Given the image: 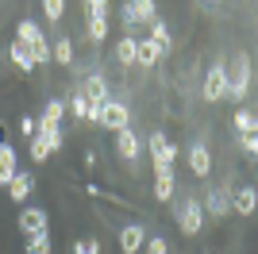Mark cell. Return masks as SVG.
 <instances>
[{
	"label": "cell",
	"mask_w": 258,
	"mask_h": 254,
	"mask_svg": "<svg viewBox=\"0 0 258 254\" xmlns=\"http://www.w3.org/2000/svg\"><path fill=\"white\" fill-rule=\"evenodd\" d=\"M151 154H154V173H173V162H177V147L166 143L162 131H151Z\"/></svg>",
	"instance_id": "cell-1"
},
{
	"label": "cell",
	"mask_w": 258,
	"mask_h": 254,
	"mask_svg": "<svg viewBox=\"0 0 258 254\" xmlns=\"http://www.w3.org/2000/svg\"><path fill=\"white\" fill-rule=\"evenodd\" d=\"M12 62L20 66L23 74H31V70H35V58H31V50H27L23 42H12Z\"/></svg>",
	"instance_id": "cell-20"
},
{
	"label": "cell",
	"mask_w": 258,
	"mask_h": 254,
	"mask_svg": "<svg viewBox=\"0 0 258 254\" xmlns=\"http://www.w3.org/2000/svg\"><path fill=\"white\" fill-rule=\"evenodd\" d=\"M27 254H50V235L46 231L27 235Z\"/></svg>",
	"instance_id": "cell-25"
},
{
	"label": "cell",
	"mask_w": 258,
	"mask_h": 254,
	"mask_svg": "<svg viewBox=\"0 0 258 254\" xmlns=\"http://www.w3.org/2000/svg\"><path fill=\"white\" fill-rule=\"evenodd\" d=\"M173 216H177V223H181L185 235H197L205 227V208H201V201H181L173 208Z\"/></svg>",
	"instance_id": "cell-3"
},
{
	"label": "cell",
	"mask_w": 258,
	"mask_h": 254,
	"mask_svg": "<svg viewBox=\"0 0 258 254\" xmlns=\"http://www.w3.org/2000/svg\"><path fill=\"white\" fill-rule=\"evenodd\" d=\"M231 123H235V131H239V135H254L258 119H254V112H247V108H239V112H235V119H231Z\"/></svg>",
	"instance_id": "cell-21"
},
{
	"label": "cell",
	"mask_w": 258,
	"mask_h": 254,
	"mask_svg": "<svg viewBox=\"0 0 258 254\" xmlns=\"http://www.w3.org/2000/svg\"><path fill=\"white\" fill-rule=\"evenodd\" d=\"M247 89H250V58L239 54L235 62H231V70H227V93L235 96V100H243Z\"/></svg>",
	"instance_id": "cell-2"
},
{
	"label": "cell",
	"mask_w": 258,
	"mask_h": 254,
	"mask_svg": "<svg viewBox=\"0 0 258 254\" xmlns=\"http://www.w3.org/2000/svg\"><path fill=\"white\" fill-rule=\"evenodd\" d=\"M147 254H170V243H166V239H162V235H151V239H147Z\"/></svg>",
	"instance_id": "cell-29"
},
{
	"label": "cell",
	"mask_w": 258,
	"mask_h": 254,
	"mask_svg": "<svg viewBox=\"0 0 258 254\" xmlns=\"http://www.w3.org/2000/svg\"><path fill=\"white\" fill-rule=\"evenodd\" d=\"M50 62L70 66V62H74V42H70V39H58V42L50 46Z\"/></svg>",
	"instance_id": "cell-19"
},
{
	"label": "cell",
	"mask_w": 258,
	"mask_h": 254,
	"mask_svg": "<svg viewBox=\"0 0 258 254\" xmlns=\"http://www.w3.org/2000/svg\"><path fill=\"white\" fill-rule=\"evenodd\" d=\"M143 243H147V227H143V223L119 227V250H123V254H139Z\"/></svg>",
	"instance_id": "cell-6"
},
{
	"label": "cell",
	"mask_w": 258,
	"mask_h": 254,
	"mask_svg": "<svg viewBox=\"0 0 258 254\" xmlns=\"http://www.w3.org/2000/svg\"><path fill=\"white\" fill-rule=\"evenodd\" d=\"M74 254H100V243H97V239H77Z\"/></svg>",
	"instance_id": "cell-30"
},
{
	"label": "cell",
	"mask_w": 258,
	"mask_h": 254,
	"mask_svg": "<svg viewBox=\"0 0 258 254\" xmlns=\"http://www.w3.org/2000/svg\"><path fill=\"white\" fill-rule=\"evenodd\" d=\"M201 208H205V212H212L216 220H220V216H227V212H231V197H227L224 189H216V193H208V201L201 204Z\"/></svg>",
	"instance_id": "cell-17"
},
{
	"label": "cell",
	"mask_w": 258,
	"mask_h": 254,
	"mask_svg": "<svg viewBox=\"0 0 258 254\" xmlns=\"http://www.w3.org/2000/svg\"><path fill=\"white\" fill-rule=\"evenodd\" d=\"M20 131H23V135H27V139H35V131H39V123H35L31 116H23V119H20Z\"/></svg>",
	"instance_id": "cell-32"
},
{
	"label": "cell",
	"mask_w": 258,
	"mask_h": 254,
	"mask_svg": "<svg viewBox=\"0 0 258 254\" xmlns=\"http://www.w3.org/2000/svg\"><path fill=\"white\" fill-rule=\"evenodd\" d=\"M12 177H16V147L0 143V185H8Z\"/></svg>",
	"instance_id": "cell-16"
},
{
	"label": "cell",
	"mask_w": 258,
	"mask_h": 254,
	"mask_svg": "<svg viewBox=\"0 0 258 254\" xmlns=\"http://www.w3.org/2000/svg\"><path fill=\"white\" fill-rule=\"evenodd\" d=\"M254 204H258V189H254V185H243V189L231 197V208H235L239 216H250V212H254Z\"/></svg>",
	"instance_id": "cell-15"
},
{
	"label": "cell",
	"mask_w": 258,
	"mask_h": 254,
	"mask_svg": "<svg viewBox=\"0 0 258 254\" xmlns=\"http://www.w3.org/2000/svg\"><path fill=\"white\" fill-rule=\"evenodd\" d=\"M127 104H119V100H104L100 104V116H97V123H104L108 131H123L127 127Z\"/></svg>",
	"instance_id": "cell-4"
},
{
	"label": "cell",
	"mask_w": 258,
	"mask_h": 254,
	"mask_svg": "<svg viewBox=\"0 0 258 254\" xmlns=\"http://www.w3.org/2000/svg\"><path fill=\"white\" fill-rule=\"evenodd\" d=\"M20 231H23V235L46 231V212H43V208H23V212H20Z\"/></svg>",
	"instance_id": "cell-13"
},
{
	"label": "cell",
	"mask_w": 258,
	"mask_h": 254,
	"mask_svg": "<svg viewBox=\"0 0 258 254\" xmlns=\"http://www.w3.org/2000/svg\"><path fill=\"white\" fill-rule=\"evenodd\" d=\"M154 201H173V173H158V181H154Z\"/></svg>",
	"instance_id": "cell-23"
},
{
	"label": "cell",
	"mask_w": 258,
	"mask_h": 254,
	"mask_svg": "<svg viewBox=\"0 0 258 254\" xmlns=\"http://www.w3.org/2000/svg\"><path fill=\"white\" fill-rule=\"evenodd\" d=\"M139 150H143V143H139V135H135L131 127L116 131V154H119L123 162H135V158H139Z\"/></svg>",
	"instance_id": "cell-7"
},
{
	"label": "cell",
	"mask_w": 258,
	"mask_h": 254,
	"mask_svg": "<svg viewBox=\"0 0 258 254\" xmlns=\"http://www.w3.org/2000/svg\"><path fill=\"white\" fill-rule=\"evenodd\" d=\"M62 12H66V4H62V0H46V4H43V16H46L50 23H58V20H62Z\"/></svg>",
	"instance_id": "cell-28"
},
{
	"label": "cell",
	"mask_w": 258,
	"mask_h": 254,
	"mask_svg": "<svg viewBox=\"0 0 258 254\" xmlns=\"http://www.w3.org/2000/svg\"><path fill=\"white\" fill-rule=\"evenodd\" d=\"M239 143H243V150H247V154H254V150H258V139H254V135H239Z\"/></svg>",
	"instance_id": "cell-33"
},
{
	"label": "cell",
	"mask_w": 258,
	"mask_h": 254,
	"mask_svg": "<svg viewBox=\"0 0 258 254\" xmlns=\"http://www.w3.org/2000/svg\"><path fill=\"white\" fill-rule=\"evenodd\" d=\"M89 16H100V20H108V0H93V4H85Z\"/></svg>",
	"instance_id": "cell-31"
},
{
	"label": "cell",
	"mask_w": 258,
	"mask_h": 254,
	"mask_svg": "<svg viewBox=\"0 0 258 254\" xmlns=\"http://www.w3.org/2000/svg\"><path fill=\"white\" fill-rule=\"evenodd\" d=\"M81 96H85L89 104H104V100H112V96H108V81H104V77H97V74H89V77H85V85H81Z\"/></svg>",
	"instance_id": "cell-11"
},
{
	"label": "cell",
	"mask_w": 258,
	"mask_h": 254,
	"mask_svg": "<svg viewBox=\"0 0 258 254\" xmlns=\"http://www.w3.org/2000/svg\"><path fill=\"white\" fill-rule=\"evenodd\" d=\"M66 116V100H50V104L43 108V116L35 119L39 123V135H50V131H58V119Z\"/></svg>",
	"instance_id": "cell-9"
},
{
	"label": "cell",
	"mask_w": 258,
	"mask_h": 254,
	"mask_svg": "<svg viewBox=\"0 0 258 254\" xmlns=\"http://www.w3.org/2000/svg\"><path fill=\"white\" fill-rule=\"evenodd\" d=\"M119 12H123L127 23H154V12L158 8H154V0H131V4H123Z\"/></svg>",
	"instance_id": "cell-8"
},
{
	"label": "cell",
	"mask_w": 258,
	"mask_h": 254,
	"mask_svg": "<svg viewBox=\"0 0 258 254\" xmlns=\"http://www.w3.org/2000/svg\"><path fill=\"white\" fill-rule=\"evenodd\" d=\"M158 58H162V54H158V46H154L151 39H139V42H135V62H139V66H147V70H151Z\"/></svg>",
	"instance_id": "cell-18"
},
{
	"label": "cell",
	"mask_w": 258,
	"mask_h": 254,
	"mask_svg": "<svg viewBox=\"0 0 258 254\" xmlns=\"http://www.w3.org/2000/svg\"><path fill=\"white\" fill-rule=\"evenodd\" d=\"M189 169H193L197 177H208V173H212V154H208L205 143H193V147H189Z\"/></svg>",
	"instance_id": "cell-12"
},
{
	"label": "cell",
	"mask_w": 258,
	"mask_h": 254,
	"mask_svg": "<svg viewBox=\"0 0 258 254\" xmlns=\"http://www.w3.org/2000/svg\"><path fill=\"white\" fill-rule=\"evenodd\" d=\"M16 35H20V42L27 46V50L39 46V42H46V35L39 31V23H35V20H20V23H16Z\"/></svg>",
	"instance_id": "cell-14"
},
{
	"label": "cell",
	"mask_w": 258,
	"mask_h": 254,
	"mask_svg": "<svg viewBox=\"0 0 258 254\" xmlns=\"http://www.w3.org/2000/svg\"><path fill=\"white\" fill-rule=\"evenodd\" d=\"M31 189H35V177L27 173V169H16V177L8 181V197H12L16 204H23L27 197H31Z\"/></svg>",
	"instance_id": "cell-10"
},
{
	"label": "cell",
	"mask_w": 258,
	"mask_h": 254,
	"mask_svg": "<svg viewBox=\"0 0 258 254\" xmlns=\"http://www.w3.org/2000/svg\"><path fill=\"white\" fill-rule=\"evenodd\" d=\"M224 93H227V66L216 62L212 70L205 74V100H208V104H216Z\"/></svg>",
	"instance_id": "cell-5"
},
{
	"label": "cell",
	"mask_w": 258,
	"mask_h": 254,
	"mask_svg": "<svg viewBox=\"0 0 258 254\" xmlns=\"http://www.w3.org/2000/svg\"><path fill=\"white\" fill-rule=\"evenodd\" d=\"M151 42L158 46V54H170V46H173V39H170V27H166V23H154Z\"/></svg>",
	"instance_id": "cell-22"
},
{
	"label": "cell",
	"mask_w": 258,
	"mask_h": 254,
	"mask_svg": "<svg viewBox=\"0 0 258 254\" xmlns=\"http://www.w3.org/2000/svg\"><path fill=\"white\" fill-rule=\"evenodd\" d=\"M46 154H50V139H46V135H35V139H31V158L43 162Z\"/></svg>",
	"instance_id": "cell-27"
},
{
	"label": "cell",
	"mask_w": 258,
	"mask_h": 254,
	"mask_svg": "<svg viewBox=\"0 0 258 254\" xmlns=\"http://www.w3.org/2000/svg\"><path fill=\"white\" fill-rule=\"evenodd\" d=\"M135 42H139V39H131V35H127V39H119V46H116L119 66H131V62H135Z\"/></svg>",
	"instance_id": "cell-24"
},
{
	"label": "cell",
	"mask_w": 258,
	"mask_h": 254,
	"mask_svg": "<svg viewBox=\"0 0 258 254\" xmlns=\"http://www.w3.org/2000/svg\"><path fill=\"white\" fill-rule=\"evenodd\" d=\"M89 39H93V42H104V39H108V20L89 16Z\"/></svg>",
	"instance_id": "cell-26"
}]
</instances>
